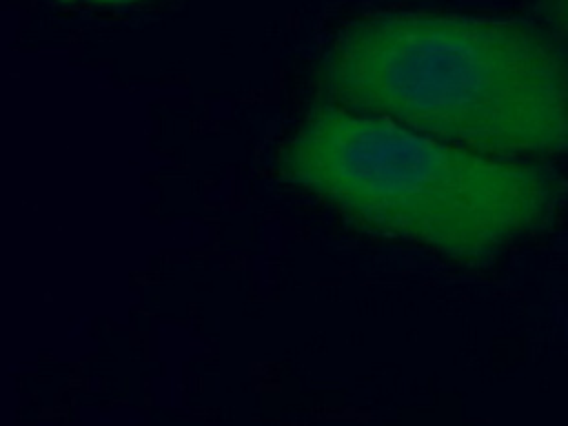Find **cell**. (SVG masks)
<instances>
[{"instance_id":"6da1fadb","label":"cell","mask_w":568,"mask_h":426,"mask_svg":"<svg viewBox=\"0 0 568 426\" xmlns=\"http://www.w3.org/2000/svg\"><path fill=\"white\" fill-rule=\"evenodd\" d=\"M342 109L382 115L479 153L568 155V36L521 18L379 11L320 62Z\"/></svg>"},{"instance_id":"7a4b0ae2","label":"cell","mask_w":568,"mask_h":426,"mask_svg":"<svg viewBox=\"0 0 568 426\" xmlns=\"http://www.w3.org/2000/svg\"><path fill=\"white\" fill-rule=\"evenodd\" d=\"M284 169L355 226L475 268L546 231L566 195L550 162L479 153L335 104L297 129Z\"/></svg>"},{"instance_id":"3957f363","label":"cell","mask_w":568,"mask_h":426,"mask_svg":"<svg viewBox=\"0 0 568 426\" xmlns=\"http://www.w3.org/2000/svg\"><path fill=\"white\" fill-rule=\"evenodd\" d=\"M539 11L550 27L568 36V0H539Z\"/></svg>"},{"instance_id":"277c9868","label":"cell","mask_w":568,"mask_h":426,"mask_svg":"<svg viewBox=\"0 0 568 426\" xmlns=\"http://www.w3.org/2000/svg\"><path fill=\"white\" fill-rule=\"evenodd\" d=\"M93 2H129V0H93Z\"/></svg>"}]
</instances>
